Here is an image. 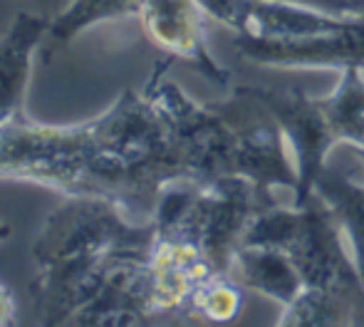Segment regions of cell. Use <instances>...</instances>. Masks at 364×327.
Returning <instances> with one entry per match:
<instances>
[{
    "label": "cell",
    "instance_id": "cell-1",
    "mask_svg": "<svg viewBox=\"0 0 364 327\" xmlns=\"http://www.w3.org/2000/svg\"><path fill=\"white\" fill-rule=\"evenodd\" d=\"M203 308L206 315L213 320H230L235 318L240 308V295L228 285H213L206 295H203Z\"/></svg>",
    "mask_w": 364,
    "mask_h": 327
}]
</instances>
